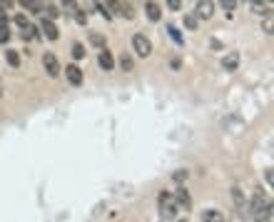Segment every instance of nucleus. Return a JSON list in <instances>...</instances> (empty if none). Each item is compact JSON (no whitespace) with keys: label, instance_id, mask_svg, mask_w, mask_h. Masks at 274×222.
<instances>
[{"label":"nucleus","instance_id":"nucleus-12","mask_svg":"<svg viewBox=\"0 0 274 222\" xmlns=\"http://www.w3.org/2000/svg\"><path fill=\"white\" fill-rule=\"evenodd\" d=\"M40 8H42V18H50V20H57L62 12L57 10V5L52 0H40Z\"/></svg>","mask_w":274,"mask_h":222},{"label":"nucleus","instance_id":"nucleus-6","mask_svg":"<svg viewBox=\"0 0 274 222\" xmlns=\"http://www.w3.org/2000/svg\"><path fill=\"white\" fill-rule=\"evenodd\" d=\"M65 78H67V82L72 85V88H80L82 85V80H85V75H82V70L75 65V62H70V65H65Z\"/></svg>","mask_w":274,"mask_h":222},{"label":"nucleus","instance_id":"nucleus-9","mask_svg":"<svg viewBox=\"0 0 274 222\" xmlns=\"http://www.w3.org/2000/svg\"><path fill=\"white\" fill-rule=\"evenodd\" d=\"M232 202H235V208H237V212H247V195H245V190L242 188H232Z\"/></svg>","mask_w":274,"mask_h":222},{"label":"nucleus","instance_id":"nucleus-38","mask_svg":"<svg viewBox=\"0 0 274 222\" xmlns=\"http://www.w3.org/2000/svg\"><path fill=\"white\" fill-rule=\"evenodd\" d=\"M242 2H250V0H242Z\"/></svg>","mask_w":274,"mask_h":222},{"label":"nucleus","instance_id":"nucleus-25","mask_svg":"<svg viewBox=\"0 0 274 222\" xmlns=\"http://www.w3.org/2000/svg\"><path fill=\"white\" fill-rule=\"evenodd\" d=\"M72 18H75V22H77V25H87V12H85V10H80V8H77V10L72 12Z\"/></svg>","mask_w":274,"mask_h":222},{"label":"nucleus","instance_id":"nucleus-16","mask_svg":"<svg viewBox=\"0 0 274 222\" xmlns=\"http://www.w3.org/2000/svg\"><path fill=\"white\" fill-rule=\"evenodd\" d=\"M17 5H20V8H25L27 12H32V15H42L40 0H17Z\"/></svg>","mask_w":274,"mask_h":222},{"label":"nucleus","instance_id":"nucleus-34","mask_svg":"<svg viewBox=\"0 0 274 222\" xmlns=\"http://www.w3.org/2000/svg\"><path fill=\"white\" fill-rule=\"evenodd\" d=\"M265 175H267V182H270V185H272V182H274V175H272V168H267V170H265Z\"/></svg>","mask_w":274,"mask_h":222},{"label":"nucleus","instance_id":"nucleus-3","mask_svg":"<svg viewBox=\"0 0 274 222\" xmlns=\"http://www.w3.org/2000/svg\"><path fill=\"white\" fill-rule=\"evenodd\" d=\"M132 50H135L137 58H150V55H152V42H150V38L142 35V32H135V35H132Z\"/></svg>","mask_w":274,"mask_h":222},{"label":"nucleus","instance_id":"nucleus-18","mask_svg":"<svg viewBox=\"0 0 274 222\" xmlns=\"http://www.w3.org/2000/svg\"><path fill=\"white\" fill-rule=\"evenodd\" d=\"M5 60H7V65L10 68H20V55H17V50H5Z\"/></svg>","mask_w":274,"mask_h":222},{"label":"nucleus","instance_id":"nucleus-26","mask_svg":"<svg viewBox=\"0 0 274 222\" xmlns=\"http://www.w3.org/2000/svg\"><path fill=\"white\" fill-rule=\"evenodd\" d=\"M167 32H170V35H172V40H175V42H177V45H182V42H185V38H182V35H180V30H177V28H175V25H167Z\"/></svg>","mask_w":274,"mask_h":222},{"label":"nucleus","instance_id":"nucleus-13","mask_svg":"<svg viewBox=\"0 0 274 222\" xmlns=\"http://www.w3.org/2000/svg\"><path fill=\"white\" fill-rule=\"evenodd\" d=\"M222 68H225L227 72H235V70L240 68V52H227V55L222 58Z\"/></svg>","mask_w":274,"mask_h":222},{"label":"nucleus","instance_id":"nucleus-31","mask_svg":"<svg viewBox=\"0 0 274 222\" xmlns=\"http://www.w3.org/2000/svg\"><path fill=\"white\" fill-rule=\"evenodd\" d=\"M167 8L177 12V10H182V0H167Z\"/></svg>","mask_w":274,"mask_h":222},{"label":"nucleus","instance_id":"nucleus-24","mask_svg":"<svg viewBox=\"0 0 274 222\" xmlns=\"http://www.w3.org/2000/svg\"><path fill=\"white\" fill-rule=\"evenodd\" d=\"M72 58L75 60H82L85 58V45L82 42H72Z\"/></svg>","mask_w":274,"mask_h":222},{"label":"nucleus","instance_id":"nucleus-33","mask_svg":"<svg viewBox=\"0 0 274 222\" xmlns=\"http://www.w3.org/2000/svg\"><path fill=\"white\" fill-rule=\"evenodd\" d=\"M262 30H265L267 35H272V18H267V22L262 25Z\"/></svg>","mask_w":274,"mask_h":222},{"label":"nucleus","instance_id":"nucleus-20","mask_svg":"<svg viewBox=\"0 0 274 222\" xmlns=\"http://www.w3.org/2000/svg\"><path fill=\"white\" fill-rule=\"evenodd\" d=\"M90 45H95V48L102 50V48H107V40H105L100 32H90Z\"/></svg>","mask_w":274,"mask_h":222},{"label":"nucleus","instance_id":"nucleus-30","mask_svg":"<svg viewBox=\"0 0 274 222\" xmlns=\"http://www.w3.org/2000/svg\"><path fill=\"white\" fill-rule=\"evenodd\" d=\"M235 2H237V0H222V8L227 10V15H232V10H235Z\"/></svg>","mask_w":274,"mask_h":222},{"label":"nucleus","instance_id":"nucleus-7","mask_svg":"<svg viewBox=\"0 0 274 222\" xmlns=\"http://www.w3.org/2000/svg\"><path fill=\"white\" fill-rule=\"evenodd\" d=\"M172 198H175L177 208H182L185 212H190V210H192V198H190L187 188H177V192H172Z\"/></svg>","mask_w":274,"mask_h":222},{"label":"nucleus","instance_id":"nucleus-1","mask_svg":"<svg viewBox=\"0 0 274 222\" xmlns=\"http://www.w3.org/2000/svg\"><path fill=\"white\" fill-rule=\"evenodd\" d=\"M272 200H265L262 190L252 192V200H247V212L252 215L255 222H272Z\"/></svg>","mask_w":274,"mask_h":222},{"label":"nucleus","instance_id":"nucleus-15","mask_svg":"<svg viewBox=\"0 0 274 222\" xmlns=\"http://www.w3.org/2000/svg\"><path fill=\"white\" fill-rule=\"evenodd\" d=\"M145 12H147V18H150L152 22H157V20L162 18V8H160L155 0H150V2L145 5Z\"/></svg>","mask_w":274,"mask_h":222},{"label":"nucleus","instance_id":"nucleus-22","mask_svg":"<svg viewBox=\"0 0 274 222\" xmlns=\"http://www.w3.org/2000/svg\"><path fill=\"white\" fill-rule=\"evenodd\" d=\"M95 10H97L105 20H112V12H110V8H107L105 2H100V0H97V2H95Z\"/></svg>","mask_w":274,"mask_h":222},{"label":"nucleus","instance_id":"nucleus-17","mask_svg":"<svg viewBox=\"0 0 274 222\" xmlns=\"http://www.w3.org/2000/svg\"><path fill=\"white\" fill-rule=\"evenodd\" d=\"M202 222H225V215L220 210H205L202 212Z\"/></svg>","mask_w":274,"mask_h":222},{"label":"nucleus","instance_id":"nucleus-28","mask_svg":"<svg viewBox=\"0 0 274 222\" xmlns=\"http://www.w3.org/2000/svg\"><path fill=\"white\" fill-rule=\"evenodd\" d=\"M10 40V28L7 22H0V42H7Z\"/></svg>","mask_w":274,"mask_h":222},{"label":"nucleus","instance_id":"nucleus-14","mask_svg":"<svg viewBox=\"0 0 274 222\" xmlns=\"http://www.w3.org/2000/svg\"><path fill=\"white\" fill-rule=\"evenodd\" d=\"M252 2V10L257 12V15H267V18H272V5L267 2V0H250Z\"/></svg>","mask_w":274,"mask_h":222},{"label":"nucleus","instance_id":"nucleus-29","mask_svg":"<svg viewBox=\"0 0 274 222\" xmlns=\"http://www.w3.org/2000/svg\"><path fill=\"white\" fill-rule=\"evenodd\" d=\"M187 178H190V172H187V170H177V172L172 175V180H175V182H180V185H182Z\"/></svg>","mask_w":274,"mask_h":222},{"label":"nucleus","instance_id":"nucleus-37","mask_svg":"<svg viewBox=\"0 0 274 222\" xmlns=\"http://www.w3.org/2000/svg\"><path fill=\"white\" fill-rule=\"evenodd\" d=\"M267 2H270V5H272V0H267Z\"/></svg>","mask_w":274,"mask_h":222},{"label":"nucleus","instance_id":"nucleus-2","mask_svg":"<svg viewBox=\"0 0 274 222\" xmlns=\"http://www.w3.org/2000/svg\"><path fill=\"white\" fill-rule=\"evenodd\" d=\"M157 208H160V215H162V220H177V202H175V198H172V192H167V190H162L160 195H157Z\"/></svg>","mask_w":274,"mask_h":222},{"label":"nucleus","instance_id":"nucleus-5","mask_svg":"<svg viewBox=\"0 0 274 222\" xmlns=\"http://www.w3.org/2000/svg\"><path fill=\"white\" fill-rule=\"evenodd\" d=\"M37 28H40V35H45V38H47V40H52V42L60 38V30H57L55 20H50V18H42Z\"/></svg>","mask_w":274,"mask_h":222},{"label":"nucleus","instance_id":"nucleus-23","mask_svg":"<svg viewBox=\"0 0 274 222\" xmlns=\"http://www.w3.org/2000/svg\"><path fill=\"white\" fill-rule=\"evenodd\" d=\"M15 25H17L20 30H27V28H30V20H27V15H22V12H15Z\"/></svg>","mask_w":274,"mask_h":222},{"label":"nucleus","instance_id":"nucleus-27","mask_svg":"<svg viewBox=\"0 0 274 222\" xmlns=\"http://www.w3.org/2000/svg\"><path fill=\"white\" fill-rule=\"evenodd\" d=\"M60 5H62V10H65L67 15H72V12L77 10V2H75V0H60Z\"/></svg>","mask_w":274,"mask_h":222},{"label":"nucleus","instance_id":"nucleus-32","mask_svg":"<svg viewBox=\"0 0 274 222\" xmlns=\"http://www.w3.org/2000/svg\"><path fill=\"white\" fill-rule=\"evenodd\" d=\"M15 5V0H0V12H5L7 8H12Z\"/></svg>","mask_w":274,"mask_h":222},{"label":"nucleus","instance_id":"nucleus-36","mask_svg":"<svg viewBox=\"0 0 274 222\" xmlns=\"http://www.w3.org/2000/svg\"><path fill=\"white\" fill-rule=\"evenodd\" d=\"M177 222H187V220H177Z\"/></svg>","mask_w":274,"mask_h":222},{"label":"nucleus","instance_id":"nucleus-21","mask_svg":"<svg viewBox=\"0 0 274 222\" xmlns=\"http://www.w3.org/2000/svg\"><path fill=\"white\" fill-rule=\"evenodd\" d=\"M197 25H200L197 15H195V12H187V15H185V28H187V30H197Z\"/></svg>","mask_w":274,"mask_h":222},{"label":"nucleus","instance_id":"nucleus-4","mask_svg":"<svg viewBox=\"0 0 274 222\" xmlns=\"http://www.w3.org/2000/svg\"><path fill=\"white\" fill-rule=\"evenodd\" d=\"M42 68H45V72H47V78H57L60 72H62V68H60V60L55 58V52H42Z\"/></svg>","mask_w":274,"mask_h":222},{"label":"nucleus","instance_id":"nucleus-10","mask_svg":"<svg viewBox=\"0 0 274 222\" xmlns=\"http://www.w3.org/2000/svg\"><path fill=\"white\" fill-rule=\"evenodd\" d=\"M97 65H100L105 72H110V70L115 68V58H112V52H110L107 48H102V50H100V55H97Z\"/></svg>","mask_w":274,"mask_h":222},{"label":"nucleus","instance_id":"nucleus-11","mask_svg":"<svg viewBox=\"0 0 274 222\" xmlns=\"http://www.w3.org/2000/svg\"><path fill=\"white\" fill-rule=\"evenodd\" d=\"M110 12H117V15H120V18H125V20H132V18H135L132 5H130V2H125V0H120L117 5H112V8H110Z\"/></svg>","mask_w":274,"mask_h":222},{"label":"nucleus","instance_id":"nucleus-19","mask_svg":"<svg viewBox=\"0 0 274 222\" xmlns=\"http://www.w3.org/2000/svg\"><path fill=\"white\" fill-rule=\"evenodd\" d=\"M120 68H122L125 72H132V68H135V60H132L127 52H122V55H120Z\"/></svg>","mask_w":274,"mask_h":222},{"label":"nucleus","instance_id":"nucleus-35","mask_svg":"<svg viewBox=\"0 0 274 222\" xmlns=\"http://www.w3.org/2000/svg\"><path fill=\"white\" fill-rule=\"evenodd\" d=\"M117 2H120V0H105V5H107V8H112V5H117Z\"/></svg>","mask_w":274,"mask_h":222},{"label":"nucleus","instance_id":"nucleus-8","mask_svg":"<svg viewBox=\"0 0 274 222\" xmlns=\"http://www.w3.org/2000/svg\"><path fill=\"white\" fill-rule=\"evenodd\" d=\"M195 15H197V20H210L215 15V2L212 0H200L197 8H195Z\"/></svg>","mask_w":274,"mask_h":222}]
</instances>
